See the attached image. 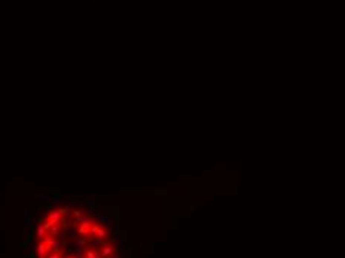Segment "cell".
<instances>
[{"label": "cell", "mask_w": 345, "mask_h": 258, "mask_svg": "<svg viewBox=\"0 0 345 258\" xmlns=\"http://www.w3.org/2000/svg\"><path fill=\"white\" fill-rule=\"evenodd\" d=\"M100 252H101V257H103V258H109L112 254H113V246H112L110 243H106V245H103V246H101Z\"/></svg>", "instance_id": "obj_1"}, {"label": "cell", "mask_w": 345, "mask_h": 258, "mask_svg": "<svg viewBox=\"0 0 345 258\" xmlns=\"http://www.w3.org/2000/svg\"><path fill=\"white\" fill-rule=\"evenodd\" d=\"M36 252H37V255H46V254H48V248H46V245H45L43 242L37 243V246H36Z\"/></svg>", "instance_id": "obj_2"}, {"label": "cell", "mask_w": 345, "mask_h": 258, "mask_svg": "<svg viewBox=\"0 0 345 258\" xmlns=\"http://www.w3.org/2000/svg\"><path fill=\"white\" fill-rule=\"evenodd\" d=\"M95 237H97V239L104 240L106 237H107V230H106L104 227H101V226H100V229L97 230V233H95Z\"/></svg>", "instance_id": "obj_3"}, {"label": "cell", "mask_w": 345, "mask_h": 258, "mask_svg": "<svg viewBox=\"0 0 345 258\" xmlns=\"http://www.w3.org/2000/svg\"><path fill=\"white\" fill-rule=\"evenodd\" d=\"M57 211L60 212L61 217H67V215L72 214V208H70V206H61V208H58Z\"/></svg>", "instance_id": "obj_4"}, {"label": "cell", "mask_w": 345, "mask_h": 258, "mask_svg": "<svg viewBox=\"0 0 345 258\" xmlns=\"http://www.w3.org/2000/svg\"><path fill=\"white\" fill-rule=\"evenodd\" d=\"M60 218H61V215H60V212H58V211H52V212H49L48 220L54 221V222H58V221H60Z\"/></svg>", "instance_id": "obj_5"}, {"label": "cell", "mask_w": 345, "mask_h": 258, "mask_svg": "<svg viewBox=\"0 0 345 258\" xmlns=\"http://www.w3.org/2000/svg\"><path fill=\"white\" fill-rule=\"evenodd\" d=\"M36 236H37L39 239H43L45 236H46V230L43 229V226L40 224V226H37V229H36Z\"/></svg>", "instance_id": "obj_6"}, {"label": "cell", "mask_w": 345, "mask_h": 258, "mask_svg": "<svg viewBox=\"0 0 345 258\" xmlns=\"http://www.w3.org/2000/svg\"><path fill=\"white\" fill-rule=\"evenodd\" d=\"M46 258H63V254L60 251H54V252H49Z\"/></svg>", "instance_id": "obj_7"}, {"label": "cell", "mask_w": 345, "mask_h": 258, "mask_svg": "<svg viewBox=\"0 0 345 258\" xmlns=\"http://www.w3.org/2000/svg\"><path fill=\"white\" fill-rule=\"evenodd\" d=\"M72 214H73V217H75V218H79V217L83 214V211H82V209H73V211H72Z\"/></svg>", "instance_id": "obj_8"}, {"label": "cell", "mask_w": 345, "mask_h": 258, "mask_svg": "<svg viewBox=\"0 0 345 258\" xmlns=\"http://www.w3.org/2000/svg\"><path fill=\"white\" fill-rule=\"evenodd\" d=\"M109 258H119V257H118V255H115V254H112V255H110Z\"/></svg>", "instance_id": "obj_9"}]
</instances>
